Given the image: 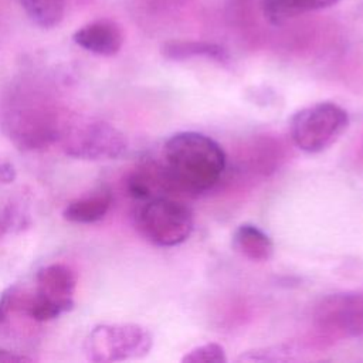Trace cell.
<instances>
[{
  "instance_id": "cell-22",
  "label": "cell",
  "mask_w": 363,
  "mask_h": 363,
  "mask_svg": "<svg viewBox=\"0 0 363 363\" xmlns=\"http://www.w3.org/2000/svg\"><path fill=\"white\" fill-rule=\"evenodd\" d=\"M4 231H7V230H6V225H4L3 218H0V237L4 234Z\"/></svg>"
},
{
  "instance_id": "cell-9",
  "label": "cell",
  "mask_w": 363,
  "mask_h": 363,
  "mask_svg": "<svg viewBox=\"0 0 363 363\" xmlns=\"http://www.w3.org/2000/svg\"><path fill=\"white\" fill-rule=\"evenodd\" d=\"M77 272L67 264L54 262L38 269L35 275V291L50 299L74 303L77 288Z\"/></svg>"
},
{
  "instance_id": "cell-6",
  "label": "cell",
  "mask_w": 363,
  "mask_h": 363,
  "mask_svg": "<svg viewBox=\"0 0 363 363\" xmlns=\"http://www.w3.org/2000/svg\"><path fill=\"white\" fill-rule=\"evenodd\" d=\"M153 346L152 333L138 323H104L95 326L84 340V354L94 363L140 359Z\"/></svg>"
},
{
  "instance_id": "cell-21",
  "label": "cell",
  "mask_w": 363,
  "mask_h": 363,
  "mask_svg": "<svg viewBox=\"0 0 363 363\" xmlns=\"http://www.w3.org/2000/svg\"><path fill=\"white\" fill-rule=\"evenodd\" d=\"M357 157L360 162H363V138L360 139V142L357 145Z\"/></svg>"
},
{
  "instance_id": "cell-16",
  "label": "cell",
  "mask_w": 363,
  "mask_h": 363,
  "mask_svg": "<svg viewBox=\"0 0 363 363\" xmlns=\"http://www.w3.org/2000/svg\"><path fill=\"white\" fill-rule=\"evenodd\" d=\"M182 363H225V350L220 343L208 342L187 350L182 356Z\"/></svg>"
},
{
  "instance_id": "cell-4",
  "label": "cell",
  "mask_w": 363,
  "mask_h": 363,
  "mask_svg": "<svg viewBox=\"0 0 363 363\" xmlns=\"http://www.w3.org/2000/svg\"><path fill=\"white\" fill-rule=\"evenodd\" d=\"M138 233L156 247H177L194 228L191 208L177 196H159L142 201L133 216Z\"/></svg>"
},
{
  "instance_id": "cell-1",
  "label": "cell",
  "mask_w": 363,
  "mask_h": 363,
  "mask_svg": "<svg viewBox=\"0 0 363 363\" xmlns=\"http://www.w3.org/2000/svg\"><path fill=\"white\" fill-rule=\"evenodd\" d=\"M160 163L176 194L199 196L210 191L221 180L227 156L213 138L184 130L164 142Z\"/></svg>"
},
{
  "instance_id": "cell-23",
  "label": "cell",
  "mask_w": 363,
  "mask_h": 363,
  "mask_svg": "<svg viewBox=\"0 0 363 363\" xmlns=\"http://www.w3.org/2000/svg\"><path fill=\"white\" fill-rule=\"evenodd\" d=\"M177 1H182V0H177Z\"/></svg>"
},
{
  "instance_id": "cell-3",
  "label": "cell",
  "mask_w": 363,
  "mask_h": 363,
  "mask_svg": "<svg viewBox=\"0 0 363 363\" xmlns=\"http://www.w3.org/2000/svg\"><path fill=\"white\" fill-rule=\"evenodd\" d=\"M57 142L67 156L81 160H116L128 150L126 136L95 116L65 115Z\"/></svg>"
},
{
  "instance_id": "cell-15",
  "label": "cell",
  "mask_w": 363,
  "mask_h": 363,
  "mask_svg": "<svg viewBox=\"0 0 363 363\" xmlns=\"http://www.w3.org/2000/svg\"><path fill=\"white\" fill-rule=\"evenodd\" d=\"M298 352L299 346L294 342H288L242 352L237 357V362H289L298 359Z\"/></svg>"
},
{
  "instance_id": "cell-19",
  "label": "cell",
  "mask_w": 363,
  "mask_h": 363,
  "mask_svg": "<svg viewBox=\"0 0 363 363\" xmlns=\"http://www.w3.org/2000/svg\"><path fill=\"white\" fill-rule=\"evenodd\" d=\"M254 0H228L227 1V10L228 11H242V9L250 7V4H252Z\"/></svg>"
},
{
  "instance_id": "cell-12",
  "label": "cell",
  "mask_w": 363,
  "mask_h": 363,
  "mask_svg": "<svg viewBox=\"0 0 363 363\" xmlns=\"http://www.w3.org/2000/svg\"><path fill=\"white\" fill-rule=\"evenodd\" d=\"M342 0H261L264 17L274 26H281L306 13L329 9Z\"/></svg>"
},
{
  "instance_id": "cell-8",
  "label": "cell",
  "mask_w": 363,
  "mask_h": 363,
  "mask_svg": "<svg viewBox=\"0 0 363 363\" xmlns=\"http://www.w3.org/2000/svg\"><path fill=\"white\" fill-rule=\"evenodd\" d=\"M128 194L138 200L146 201L159 196H176L162 163L146 162L133 169L125 182Z\"/></svg>"
},
{
  "instance_id": "cell-17",
  "label": "cell",
  "mask_w": 363,
  "mask_h": 363,
  "mask_svg": "<svg viewBox=\"0 0 363 363\" xmlns=\"http://www.w3.org/2000/svg\"><path fill=\"white\" fill-rule=\"evenodd\" d=\"M16 176H17V172L14 164L9 160L0 159V183L10 184L16 180Z\"/></svg>"
},
{
  "instance_id": "cell-7",
  "label": "cell",
  "mask_w": 363,
  "mask_h": 363,
  "mask_svg": "<svg viewBox=\"0 0 363 363\" xmlns=\"http://www.w3.org/2000/svg\"><path fill=\"white\" fill-rule=\"evenodd\" d=\"M72 40L85 51L101 55H116L125 41L123 28L119 23L111 18H98L81 26L74 34Z\"/></svg>"
},
{
  "instance_id": "cell-5",
  "label": "cell",
  "mask_w": 363,
  "mask_h": 363,
  "mask_svg": "<svg viewBox=\"0 0 363 363\" xmlns=\"http://www.w3.org/2000/svg\"><path fill=\"white\" fill-rule=\"evenodd\" d=\"M349 128V113L340 105L323 101L296 111L289 121L292 143L306 153L329 149Z\"/></svg>"
},
{
  "instance_id": "cell-11",
  "label": "cell",
  "mask_w": 363,
  "mask_h": 363,
  "mask_svg": "<svg viewBox=\"0 0 363 363\" xmlns=\"http://www.w3.org/2000/svg\"><path fill=\"white\" fill-rule=\"evenodd\" d=\"M233 247L242 257L265 262L274 257V242L271 237L259 227L244 223L240 224L233 233Z\"/></svg>"
},
{
  "instance_id": "cell-20",
  "label": "cell",
  "mask_w": 363,
  "mask_h": 363,
  "mask_svg": "<svg viewBox=\"0 0 363 363\" xmlns=\"http://www.w3.org/2000/svg\"><path fill=\"white\" fill-rule=\"evenodd\" d=\"M357 306H359V326H360V337H363V292L357 295Z\"/></svg>"
},
{
  "instance_id": "cell-14",
  "label": "cell",
  "mask_w": 363,
  "mask_h": 363,
  "mask_svg": "<svg viewBox=\"0 0 363 363\" xmlns=\"http://www.w3.org/2000/svg\"><path fill=\"white\" fill-rule=\"evenodd\" d=\"M91 0H20L27 17L40 28H54L61 24L72 6H82Z\"/></svg>"
},
{
  "instance_id": "cell-18",
  "label": "cell",
  "mask_w": 363,
  "mask_h": 363,
  "mask_svg": "<svg viewBox=\"0 0 363 363\" xmlns=\"http://www.w3.org/2000/svg\"><path fill=\"white\" fill-rule=\"evenodd\" d=\"M30 360L31 359L24 354H18L0 347V363H20V362H30Z\"/></svg>"
},
{
  "instance_id": "cell-10",
  "label": "cell",
  "mask_w": 363,
  "mask_h": 363,
  "mask_svg": "<svg viewBox=\"0 0 363 363\" xmlns=\"http://www.w3.org/2000/svg\"><path fill=\"white\" fill-rule=\"evenodd\" d=\"M160 54L170 61L206 58L218 64H228L230 54L221 44L203 40H167L160 47Z\"/></svg>"
},
{
  "instance_id": "cell-2",
  "label": "cell",
  "mask_w": 363,
  "mask_h": 363,
  "mask_svg": "<svg viewBox=\"0 0 363 363\" xmlns=\"http://www.w3.org/2000/svg\"><path fill=\"white\" fill-rule=\"evenodd\" d=\"M62 115L55 102L33 86H17L0 106V126L20 150H40L58 140Z\"/></svg>"
},
{
  "instance_id": "cell-13",
  "label": "cell",
  "mask_w": 363,
  "mask_h": 363,
  "mask_svg": "<svg viewBox=\"0 0 363 363\" xmlns=\"http://www.w3.org/2000/svg\"><path fill=\"white\" fill-rule=\"evenodd\" d=\"M111 204L112 196L109 190H99L68 203L62 210V217L74 224H92L108 214Z\"/></svg>"
}]
</instances>
